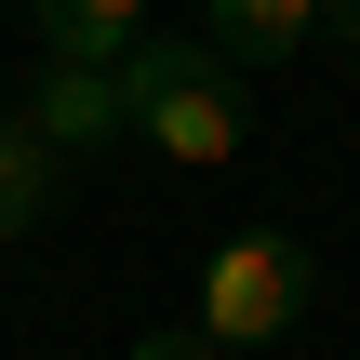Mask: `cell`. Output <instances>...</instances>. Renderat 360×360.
<instances>
[{
	"mask_svg": "<svg viewBox=\"0 0 360 360\" xmlns=\"http://www.w3.org/2000/svg\"><path fill=\"white\" fill-rule=\"evenodd\" d=\"M321 13H334V0H200V40H214L227 67H281V53H307Z\"/></svg>",
	"mask_w": 360,
	"mask_h": 360,
	"instance_id": "obj_5",
	"label": "cell"
},
{
	"mask_svg": "<svg viewBox=\"0 0 360 360\" xmlns=\"http://www.w3.org/2000/svg\"><path fill=\"white\" fill-rule=\"evenodd\" d=\"M347 27H360V13H347Z\"/></svg>",
	"mask_w": 360,
	"mask_h": 360,
	"instance_id": "obj_9",
	"label": "cell"
},
{
	"mask_svg": "<svg viewBox=\"0 0 360 360\" xmlns=\"http://www.w3.org/2000/svg\"><path fill=\"white\" fill-rule=\"evenodd\" d=\"M200 347H281L294 321H307V254L281 240V227H240V240H214V267H200Z\"/></svg>",
	"mask_w": 360,
	"mask_h": 360,
	"instance_id": "obj_2",
	"label": "cell"
},
{
	"mask_svg": "<svg viewBox=\"0 0 360 360\" xmlns=\"http://www.w3.org/2000/svg\"><path fill=\"white\" fill-rule=\"evenodd\" d=\"M13 120H27L53 160H107V147L134 134V120H120V67H40Z\"/></svg>",
	"mask_w": 360,
	"mask_h": 360,
	"instance_id": "obj_3",
	"label": "cell"
},
{
	"mask_svg": "<svg viewBox=\"0 0 360 360\" xmlns=\"http://www.w3.org/2000/svg\"><path fill=\"white\" fill-rule=\"evenodd\" d=\"M53 200H67V160L0 107V240H40V214H53Z\"/></svg>",
	"mask_w": 360,
	"mask_h": 360,
	"instance_id": "obj_6",
	"label": "cell"
},
{
	"mask_svg": "<svg viewBox=\"0 0 360 360\" xmlns=\"http://www.w3.org/2000/svg\"><path fill=\"white\" fill-rule=\"evenodd\" d=\"M27 27H40V67H120L147 0H27Z\"/></svg>",
	"mask_w": 360,
	"mask_h": 360,
	"instance_id": "obj_4",
	"label": "cell"
},
{
	"mask_svg": "<svg viewBox=\"0 0 360 360\" xmlns=\"http://www.w3.org/2000/svg\"><path fill=\"white\" fill-rule=\"evenodd\" d=\"M347 13H360V0H347Z\"/></svg>",
	"mask_w": 360,
	"mask_h": 360,
	"instance_id": "obj_8",
	"label": "cell"
},
{
	"mask_svg": "<svg viewBox=\"0 0 360 360\" xmlns=\"http://www.w3.org/2000/svg\"><path fill=\"white\" fill-rule=\"evenodd\" d=\"M134 360H214V347H200V321H174V334H134Z\"/></svg>",
	"mask_w": 360,
	"mask_h": 360,
	"instance_id": "obj_7",
	"label": "cell"
},
{
	"mask_svg": "<svg viewBox=\"0 0 360 360\" xmlns=\"http://www.w3.org/2000/svg\"><path fill=\"white\" fill-rule=\"evenodd\" d=\"M120 120L160 147V160H187V174H227L240 160V67L200 40V27H147L134 53H120Z\"/></svg>",
	"mask_w": 360,
	"mask_h": 360,
	"instance_id": "obj_1",
	"label": "cell"
}]
</instances>
